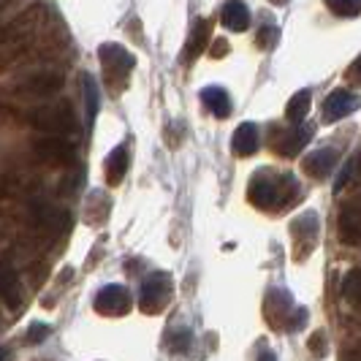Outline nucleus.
I'll use <instances>...</instances> for the list:
<instances>
[{
	"label": "nucleus",
	"instance_id": "obj_7",
	"mask_svg": "<svg viewBox=\"0 0 361 361\" xmlns=\"http://www.w3.org/2000/svg\"><path fill=\"white\" fill-rule=\"evenodd\" d=\"M33 152L41 161L60 163V166H71L76 161V147L66 136H41L33 142Z\"/></svg>",
	"mask_w": 361,
	"mask_h": 361
},
{
	"label": "nucleus",
	"instance_id": "obj_18",
	"mask_svg": "<svg viewBox=\"0 0 361 361\" xmlns=\"http://www.w3.org/2000/svg\"><path fill=\"white\" fill-rule=\"evenodd\" d=\"M104 171H106V182L111 185V188L126 180V174H128V147L120 145V147H114V149L109 152Z\"/></svg>",
	"mask_w": 361,
	"mask_h": 361
},
{
	"label": "nucleus",
	"instance_id": "obj_33",
	"mask_svg": "<svg viewBox=\"0 0 361 361\" xmlns=\"http://www.w3.org/2000/svg\"><path fill=\"white\" fill-rule=\"evenodd\" d=\"M11 359H14V353L6 345H0V361H11Z\"/></svg>",
	"mask_w": 361,
	"mask_h": 361
},
{
	"label": "nucleus",
	"instance_id": "obj_5",
	"mask_svg": "<svg viewBox=\"0 0 361 361\" xmlns=\"http://www.w3.org/2000/svg\"><path fill=\"white\" fill-rule=\"evenodd\" d=\"M290 236H293V258L305 261L312 253L318 236H321V220H318V215L315 212H305V215L296 217L290 223Z\"/></svg>",
	"mask_w": 361,
	"mask_h": 361
},
{
	"label": "nucleus",
	"instance_id": "obj_29",
	"mask_svg": "<svg viewBox=\"0 0 361 361\" xmlns=\"http://www.w3.org/2000/svg\"><path fill=\"white\" fill-rule=\"evenodd\" d=\"M310 353H312V356H321V359H324L326 353H329V345H326V334H324V331H315V334L310 337Z\"/></svg>",
	"mask_w": 361,
	"mask_h": 361
},
{
	"label": "nucleus",
	"instance_id": "obj_13",
	"mask_svg": "<svg viewBox=\"0 0 361 361\" xmlns=\"http://www.w3.org/2000/svg\"><path fill=\"white\" fill-rule=\"evenodd\" d=\"M293 312V302L286 290H269L267 302H264V315L269 326H286Z\"/></svg>",
	"mask_w": 361,
	"mask_h": 361
},
{
	"label": "nucleus",
	"instance_id": "obj_9",
	"mask_svg": "<svg viewBox=\"0 0 361 361\" xmlns=\"http://www.w3.org/2000/svg\"><path fill=\"white\" fill-rule=\"evenodd\" d=\"M310 130L307 126H293L288 130H274V136H271V149L277 152V155H283V158H296L310 142Z\"/></svg>",
	"mask_w": 361,
	"mask_h": 361
},
{
	"label": "nucleus",
	"instance_id": "obj_30",
	"mask_svg": "<svg viewBox=\"0 0 361 361\" xmlns=\"http://www.w3.org/2000/svg\"><path fill=\"white\" fill-rule=\"evenodd\" d=\"M348 76H350L356 85H361V57H356V63L348 68Z\"/></svg>",
	"mask_w": 361,
	"mask_h": 361
},
{
	"label": "nucleus",
	"instance_id": "obj_4",
	"mask_svg": "<svg viewBox=\"0 0 361 361\" xmlns=\"http://www.w3.org/2000/svg\"><path fill=\"white\" fill-rule=\"evenodd\" d=\"M98 60H101V66H104L106 82L111 87L117 85V79L126 82V76L133 71V66H136V57L128 52L126 47H120V44H104V47L98 49Z\"/></svg>",
	"mask_w": 361,
	"mask_h": 361
},
{
	"label": "nucleus",
	"instance_id": "obj_17",
	"mask_svg": "<svg viewBox=\"0 0 361 361\" xmlns=\"http://www.w3.org/2000/svg\"><path fill=\"white\" fill-rule=\"evenodd\" d=\"M231 147L239 158H250L258 149V128L253 123H242V126L234 130V139H231Z\"/></svg>",
	"mask_w": 361,
	"mask_h": 361
},
{
	"label": "nucleus",
	"instance_id": "obj_2",
	"mask_svg": "<svg viewBox=\"0 0 361 361\" xmlns=\"http://www.w3.org/2000/svg\"><path fill=\"white\" fill-rule=\"evenodd\" d=\"M27 123L38 128L44 136H68L76 130V111L68 101L44 104L27 111Z\"/></svg>",
	"mask_w": 361,
	"mask_h": 361
},
{
	"label": "nucleus",
	"instance_id": "obj_1",
	"mask_svg": "<svg viewBox=\"0 0 361 361\" xmlns=\"http://www.w3.org/2000/svg\"><path fill=\"white\" fill-rule=\"evenodd\" d=\"M247 196L258 209H283L299 196V182L290 174H269L261 171L250 180Z\"/></svg>",
	"mask_w": 361,
	"mask_h": 361
},
{
	"label": "nucleus",
	"instance_id": "obj_28",
	"mask_svg": "<svg viewBox=\"0 0 361 361\" xmlns=\"http://www.w3.org/2000/svg\"><path fill=\"white\" fill-rule=\"evenodd\" d=\"M307 318H310L307 307H296L293 312H290V318H288V324H286V329H288V331H302V329L307 326Z\"/></svg>",
	"mask_w": 361,
	"mask_h": 361
},
{
	"label": "nucleus",
	"instance_id": "obj_16",
	"mask_svg": "<svg viewBox=\"0 0 361 361\" xmlns=\"http://www.w3.org/2000/svg\"><path fill=\"white\" fill-rule=\"evenodd\" d=\"M209 30H212V22H209V19H199V22L193 25L190 38H188V44H185V49H182V63H185V66L193 63V60L207 49V44H209Z\"/></svg>",
	"mask_w": 361,
	"mask_h": 361
},
{
	"label": "nucleus",
	"instance_id": "obj_3",
	"mask_svg": "<svg viewBox=\"0 0 361 361\" xmlns=\"http://www.w3.org/2000/svg\"><path fill=\"white\" fill-rule=\"evenodd\" d=\"M171 277L169 271H152L149 277H145L142 290H139V307L145 315H158L161 310H166V305L171 302Z\"/></svg>",
	"mask_w": 361,
	"mask_h": 361
},
{
	"label": "nucleus",
	"instance_id": "obj_34",
	"mask_svg": "<svg viewBox=\"0 0 361 361\" xmlns=\"http://www.w3.org/2000/svg\"><path fill=\"white\" fill-rule=\"evenodd\" d=\"M258 361H277V356H274L271 350H261V356H258Z\"/></svg>",
	"mask_w": 361,
	"mask_h": 361
},
{
	"label": "nucleus",
	"instance_id": "obj_24",
	"mask_svg": "<svg viewBox=\"0 0 361 361\" xmlns=\"http://www.w3.org/2000/svg\"><path fill=\"white\" fill-rule=\"evenodd\" d=\"M82 87H85V101H87V123L95 120V111H98V85L90 73H82Z\"/></svg>",
	"mask_w": 361,
	"mask_h": 361
},
{
	"label": "nucleus",
	"instance_id": "obj_31",
	"mask_svg": "<svg viewBox=\"0 0 361 361\" xmlns=\"http://www.w3.org/2000/svg\"><path fill=\"white\" fill-rule=\"evenodd\" d=\"M345 361H361V345H356V348H350V350L345 353Z\"/></svg>",
	"mask_w": 361,
	"mask_h": 361
},
{
	"label": "nucleus",
	"instance_id": "obj_23",
	"mask_svg": "<svg viewBox=\"0 0 361 361\" xmlns=\"http://www.w3.org/2000/svg\"><path fill=\"white\" fill-rule=\"evenodd\" d=\"M190 345H193V331L190 329H174L171 334H169V340H166V348L171 350V353H188L190 350Z\"/></svg>",
	"mask_w": 361,
	"mask_h": 361
},
{
	"label": "nucleus",
	"instance_id": "obj_32",
	"mask_svg": "<svg viewBox=\"0 0 361 361\" xmlns=\"http://www.w3.org/2000/svg\"><path fill=\"white\" fill-rule=\"evenodd\" d=\"M212 54H215V57H223V54H226V41H223V38H220V41H215V47H212Z\"/></svg>",
	"mask_w": 361,
	"mask_h": 361
},
{
	"label": "nucleus",
	"instance_id": "obj_19",
	"mask_svg": "<svg viewBox=\"0 0 361 361\" xmlns=\"http://www.w3.org/2000/svg\"><path fill=\"white\" fill-rule=\"evenodd\" d=\"M223 25H226L228 30H234V33L247 30V27H250V11H247V6L239 3V0L226 3V6H223Z\"/></svg>",
	"mask_w": 361,
	"mask_h": 361
},
{
	"label": "nucleus",
	"instance_id": "obj_6",
	"mask_svg": "<svg viewBox=\"0 0 361 361\" xmlns=\"http://www.w3.org/2000/svg\"><path fill=\"white\" fill-rule=\"evenodd\" d=\"M92 307H95V312H101V315L117 318V315H126L128 310L133 307V302H130V293H128L126 286L111 283V286H106V288H101L95 293Z\"/></svg>",
	"mask_w": 361,
	"mask_h": 361
},
{
	"label": "nucleus",
	"instance_id": "obj_10",
	"mask_svg": "<svg viewBox=\"0 0 361 361\" xmlns=\"http://www.w3.org/2000/svg\"><path fill=\"white\" fill-rule=\"evenodd\" d=\"M30 217L36 223V228L41 231H49V234H57V231H68L71 226V217L66 209H57L52 204H44V201H36L30 207Z\"/></svg>",
	"mask_w": 361,
	"mask_h": 361
},
{
	"label": "nucleus",
	"instance_id": "obj_21",
	"mask_svg": "<svg viewBox=\"0 0 361 361\" xmlns=\"http://www.w3.org/2000/svg\"><path fill=\"white\" fill-rule=\"evenodd\" d=\"M310 106H312L310 92L307 90L296 92V95L288 101V106H286V117H288L290 126H302V123H305V117L310 114Z\"/></svg>",
	"mask_w": 361,
	"mask_h": 361
},
{
	"label": "nucleus",
	"instance_id": "obj_22",
	"mask_svg": "<svg viewBox=\"0 0 361 361\" xmlns=\"http://www.w3.org/2000/svg\"><path fill=\"white\" fill-rule=\"evenodd\" d=\"M343 299L361 310V269H350L343 277Z\"/></svg>",
	"mask_w": 361,
	"mask_h": 361
},
{
	"label": "nucleus",
	"instance_id": "obj_20",
	"mask_svg": "<svg viewBox=\"0 0 361 361\" xmlns=\"http://www.w3.org/2000/svg\"><path fill=\"white\" fill-rule=\"evenodd\" d=\"M201 101H204V106L209 109L217 120H223V117L231 114V95L223 90V87H207V90H201Z\"/></svg>",
	"mask_w": 361,
	"mask_h": 361
},
{
	"label": "nucleus",
	"instance_id": "obj_26",
	"mask_svg": "<svg viewBox=\"0 0 361 361\" xmlns=\"http://www.w3.org/2000/svg\"><path fill=\"white\" fill-rule=\"evenodd\" d=\"M277 38H280L277 25H264V27L258 30V36H255V44H258L261 49H271V47L277 44Z\"/></svg>",
	"mask_w": 361,
	"mask_h": 361
},
{
	"label": "nucleus",
	"instance_id": "obj_11",
	"mask_svg": "<svg viewBox=\"0 0 361 361\" xmlns=\"http://www.w3.org/2000/svg\"><path fill=\"white\" fill-rule=\"evenodd\" d=\"M359 106H361V95H356V92L350 90H334L326 98L324 117L329 123H337V120H343L348 114H353Z\"/></svg>",
	"mask_w": 361,
	"mask_h": 361
},
{
	"label": "nucleus",
	"instance_id": "obj_15",
	"mask_svg": "<svg viewBox=\"0 0 361 361\" xmlns=\"http://www.w3.org/2000/svg\"><path fill=\"white\" fill-rule=\"evenodd\" d=\"M337 166V149L324 147V149H315L305 158V171H307L312 180H324L331 174V169Z\"/></svg>",
	"mask_w": 361,
	"mask_h": 361
},
{
	"label": "nucleus",
	"instance_id": "obj_14",
	"mask_svg": "<svg viewBox=\"0 0 361 361\" xmlns=\"http://www.w3.org/2000/svg\"><path fill=\"white\" fill-rule=\"evenodd\" d=\"M0 299L6 302V307H22V286H19L17 271L8 261H0Z\"/></svg>",
	"mask_w": 361,
	"mask_h": 361
},
{
	"label": "nucleus",
	"instance_id": "obj_25",
	"mask_svg": "<svg viewBox=\"0 0 361 361\" xmlns=\"http://www.w3.org/2000/svg\"><path fill=\"white\" fill-rule=\"evenodd\" d=\"M326 6L331 8V14H337V17H359L361 14V0H324Z\"/></svg>",
	"mask_w": 361,
	"mask_h": 361
},
{
	"label": "nucleus",
	"instance_id": "obj_27",
	"mask_svg": "<svg viewBox=\"0 0 361 361\" xmlns=\"http://www.w3.org/2000/svg\"><path fill=\"white\" fill-rule=\"evenodd\" d=\"M49 334H52V326L36 321V324L27 329V337H25V340H27L30 345H41L44 340H49Z\"/></svg>",
	"mask_w": 361,
	"mask_h": 361
},
{
	"label": "nucleus",
	"instance_id": "obj_8",
	"mask_svg": "<svg viewBox=\"0 0 361 361\" xmlns=\"http://www.w3.org/2000/svg\"><path fill=\"white\" fill-rule=\"evenodd\" d=\"M63 85H66V76L60 71H36L19 82L17 92L30 98H44V95H54Z\"/></svg>",
	"mask_w": 361,
	"mask_h": 361
},
{
	"label": "nucleus",
	"instance_id": "obj_12",
	"mask_svg": "<svg viewBox=\"0 0 361 361\" xmlns=\"http://www.w3.org/2000/svg\"><path fill=\"white\" fill-rule=\"evenodd\" d=\"M337 234L345 245H361V204H345L340 209Z\"/></svg>",
	"mask_w": 361,
	"mask_h": 361
}]
</instances>
